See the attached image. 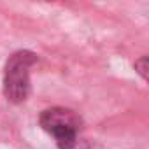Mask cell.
I'll return each instance as SVG.
<instances>
[{
	"mask_svg": "<svg viewBox=\"0 0 149 149\" xmlns=\"http://www.w3.org/2000/svg\"><path fill=\"white\" fill-rule=\"evenodd\" d=\"M39 125L47 132L58 149H74L77 144V133L81 130V118L65 107H51L40 112Z\"/></svg>",
	"mask_w": 149,
	"mask_h": 149,
	"instance_id": "cell-2",
	"label": "cell"
},
{
	"mask_svg": "<svg viewBox=\"0 0 149 149\" xmlns=\"http://www.w3.org/2000/svg\"><path fill=\"white\" fill-rule=\"evenodd\" d=\"M133 68L139 76L149 84V56H140L139 60H135L133 63Z\"/></svg>",
	"mask_w": 149,
	"mask_h": 149,
	"instance_id": "cell-3",
	"label": "cell"
},
{
	"mask_svg": "<svg viewBox=\"0 0 149 149\" xmlns=\"http://www.w3.org/2000/svg\"><path fill=\"white\" fill-rule=\"evenodd\" d=\"M37 63V54L19 49L9 56L4 68V95L11 104H23L30 95V68Z\"/></svg>",
	"mask_w": 149,
	"mask_h": 149,
	"instance_id": "cell-1",
	"label": "cell"
}]
</instances>
